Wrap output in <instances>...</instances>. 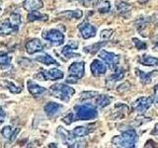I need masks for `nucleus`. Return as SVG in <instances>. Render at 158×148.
Returning a JSON list of instances; mask_svg holds the SVG:
<instances>
[{"label": "nucleus", "mask_w": 158, "mask_h": 148, "mask_svg": "<svg viewBox=\"0 0 158 148\" xmlns=\"http://www.w3.org/2000/svg\"><path fill=\"white\" fill-rule=\"evenodd\" d=\"M73 120L76 121H90L96 118L98 116V112L96 107L90 104H84V105H77L74 107Z\"/></svg>", "instance_id": "nucleus-1"}, {"label": "nucleus", "mask_w": 158, "mask_h": 148, "mask_svg": "<svg viewBox=\"0 0 158 148\" xmlns=\"http://www.w3.org/2000/svg\"><path fill=\"white\" fill-rule=\"evenodd\" d=\"M49 91H51L52 96H54L56 98L65 103H68L70 101V98L74 95V93H75V90H74L72 87L66 85V84H62V83L53 84V85L49 88Z\"/></svg>", "instance_id": "nucleus-2"}, {"label": "nucleus", "mask_w": 158, "mask_h": 148, "mask_svg": "<svg viewBox=\"0 0 158 148\" xmlns=\"http://www.w3.org/2000/svg\"><path fill=\"white\" fill-rule=\"evenodd\" d=\"M21 15L18 13H13L10 17L0 25V35H11L16 34L19 31L21 25Z\"/></svg>", "instance_id": "nucleus-3"}, {"label": "nucleus", "mask_w": 158, "mask_h": 148, "mask_svg": "<svg viewBox=\"0 0 158 148\" xmlns=\"http://www.w3.org/2000/svg\"><path fill=\"white\" fill-rule=\"evenodd\" d=\"M136 141L137 134L133 130H125L122 133V135L116 136L112 139L113 144L118 147H135Z\"/></svg>", "instance_id": "nucleus-4"}, {"label": "nucleus", "mask_w": 158, "mask_h": 148, "mask_svg": "<svg viewBox=\"0 0 158 148\" xmlns=\"http://www.w3.org/2000/svg\"><path fill=\"white\" fill-rule=\"evenodd\" d=\"M69 76L66 78V83H77L85 73V63L83 61H76L70 64L68 67Z\"/></svg>", "instance_id": "nucleus-5"}, {"label": "nucleus", "mask_w": 158, "mask_h": 148, "mask_svg": "<svg viewBox=\"0 0 158 148\" xmlns=\"http://www.w3.org/2000/svg\"><path fill=\"white\" fill-rule=\"evenodd\" d=\"M43 39L51 43L53 47H59L64 43V35L57 29H51L42 34Z\"/></svg>", "instance_id": "nucleus-6"}, {"label": "nucleus", "mask_w": 158, "mask_h": 148, "mask_svg": "<svg viewBox=\"0 0 158 148\" xmlns=\"http://www.w3.org/2000/svg\"><path fill=\"white\" fill-rule=\"evenodd\" d=\"M99 57L107 64L111 70H115V69L118 67V62H120V56H118V54L114 53V52L107 51L105 49H102L100 51V53H99Z\"/></svg>", "instance_id": "nucleus-7"}, {"label": "nucleus", "mask_w": 158, "mask_h": 148, "mask_svg": "<svg viewBox=\"0 0 158 148\" xmlns=\"http://www.w3.org/2000/svg\"><path fill=\"white\" fill-rule=\"evenodd\" d=\"M63 77H64L63 72L57 68H52V69H49V70H44V69H42L41 72H40L38 75H36V78L42 79V80H44V81L59 80V79H62Z\"/></svg>", "instance_id": "nucleus-8"}, {"label": "nucleus", "mask_w": 158, "mask_h": 148, "mask_svg": "<svg viewBox=\"0 0 158 148\" xmlns=\"http://www.w3.org/2000/svg\"><path fill=\"white\" fill-rule=\"evenodd\" d=\"M153 102L154 100L151 97H140L132 104V107L136 113H138L139 115H143L151 107Z\"/></svg>", "instance_id": "nucleus-9"}, {"label": "nucleus", "mask_w": 158, "mask_h": 148, "mask_svg": "<svg viewBox=\"0 0 158 148\" xmlns=\"http://www.w3.org/2000/svg\"><path fill=\"white\" fill-rule=\"evenodd\" d=\"M78 29H79V32L81 34V37L85 39L96 36V33H97L96 27L92 26L91 24H89L87 22H83L82 24L79 25Z\"/></svg>", "instance_id": "nucleus-10"}, {"label": "nucleus", "mask_w": 158, "mask_h": 148, "mask_svg": "<svg viewBox=\"0 0 158 148\" xmlns=\"http://www.w3.org/2000/svg\"><path fill=\"white\" fill-rule=\"evenodd\" d=\"M77 47H78V43L74 42V41H70L68 44H66V46L61 49V54L64 57H66L67 59L79 57L80 54L74 52V51H75Z\"/></svg>", "instance_id": "nucleus-11"}, {"label": "nucleus", "mask_w": 158, "mask_h": 148, "mask_svg": "<svg viewBox=\"0 0 158 148\" xmlns=\"http://www.w3.org/2000/svg\"><path fill=\"white\" fill-rule=\"evenodd\" d=\"M44 46L39 39H33L26 43V51L29 54H34L40 51H43Z\"/></svg>", "instance_id": "nucleus-12"}, {"label": "nucleus", "mask_w": 158, "mask_h": 148, "mask_svg": "<svg viewBox=\"0 0 158 148\" xmlns=\"http://www.w3.org/2000/svg\"><path fill=\"white\" fill-rule=\"evenodd\" d=\"M62 109H63V107L61 105H59V104L54 103V102H49L44 106V110L48 117H56L58 113L61 112Z\"/></svg>", "instance_id": "nucleus-13"}, {"label": "nucleus", "mask_w": 158, "mask_h": 148, "mask_svg": "<svg viewBox=\"0 0 158 148\" xmlns=\"http://www.w3.org/2000/svg\"><path fill=\"white\" fill-rule=\"evenodd\" d=\"M27 87L29 92L31 93V95L34 96L35 98H39L41 95H43L44 93H46L47 89L44 87L40 86L39 84H37L36 82H34L32 80H28L27 82Z\"/></svg>", "instance_id": "nucleus-14"}, {"label": "nucleus", "mask_w": 158, "mask_h": 148, "mask_svg": "<svg viewBox=\"0 0 158 148\" xmlns=\"http://www.w3.org/2000/svg\"><path fill=\"white\" fill-rule=\"evenodd\" d=\"M90 69H91V72L94 76H101L103 74L106 73L107 66L102 61L98 60V59H95V60H93V62L91 63Z\"/></svg>", "instance_id": "nucleus-15"}, {"label": "nucleus", "mask_w": 158, "mask_h": 148, "mask_svg": "<svg viewBox=\"0 0 158 148\" xmlns=\"http://www.w3.org/2000/svg\"><path fill=\"white\" fill-rule=\"evenodd\" d=\"M23 6L27 11L31 12L35 11V10L41 9L44 6V4L42 0H25Z\"/></svg>", "instance_id": "nucleus-16"}, {"label": "nucleus", "mask_w": 158, "mask_h": 148, "mask_svg": "<svg viewBox=\"0 0 158 148\" xmlns=\"http://www.w3.org/2000/svg\"><path fill=\"white\" fill-rule=\"evenodd\" d=\"M36 59L37 61L41 62L43 64H46V65H51V64H56V65H59L58 62L54 59L53 57H52L49 54L44 52L42 54H40V56H36Z\"/></svg>", "instance_id": "nucleus-17"}, {"label": "nucleus", "mask_w": 158, "mask_h": 148, "mask_svg": "<svg viewBox=\"0 0 158 148\" xmlns=\"http://www.w3.org/2000/svg\"><path fill=\"white\" fill-rule=\"evenodd\" d=\"M0 85H1L3 88L7 89L11 93L13 94H19L22 92V89L21 87H18L16 86L12 81H9V80H0Z\"/></svg>", "instance_id": "nucleus-18"}, {"label": "nucleus", "mask_w": 158, "mask_h": 148, "mask_svg": "<svg viewBox=\"0 0 158 148\" xmlns=\"http://www.w3.org/2000/svg\"><path fill=\"white\" fill-rule=\"evenodd\" d=\"M48 19V16L47 14L40 13L38 10L35 11H31L28 14V20L30 22H35V21H47Z\"/></svg>", "instance_id": "nucleus-19"}, {"label": "nucleus", "mask_w": 158, "mask_h": 148, "mask_svg": "<svg viewBox=\"0 0 158 148\" xmlns=\"http://www.w3.org/2000/svg\"><path fill=\"white\" fill-rule=\"evenodd\" d=\"M59 17H64L67 19H80L83 16V12L81 10H68V11H64L58 14Z\"/></svg>", "instance_id": "nucleus-20"}, {"label": "nucleus", "mask_w": 158, "mask_h": 148, "mask_svg": "<svg viewBox=\"0 0 158 148\" xmlns=\"http://www.w3.org/2000/svg\"><path fill=\"white\" fill-rule=\"evenodd\" d=\"M20 131L19 128H16V130H13L11 126H5L2 128L1 130V134L3 135L4 138H6V139H9V140H13L15 137H16L17 133Z\"/></svg>", "instance_id": "nucleus-21"}, {"label": "nucleus", "mask_w": 158, "mask_h": 148, "mask_svg": "<svg viewBox=\"0 0 158 148\" xmlns=\"http://www.w3.org/2000/svg\"><path fill=\"white\" fill-rule=\"evenodd\" d=\"M90 130H89L88 126H77L75 127L72 131H70L72 133V135L76 138H81L88 135L90 133Z\"/></svg>", "instance_id": "nucleus-22"}, {"label": "nucleus", "mask_w": 158, "mask_h": 148, "mask_svg": "<svg viewBox=\"0 0 158 148\" xmlns=\"http://www.w3.org/2000/svg\"><path fill=\"white\" fill-rule=\"evenodd\" d=\"M135 72H136V75L138 76V78L140 79L141 83L143 85H146V84H149L151 82V79H152V74L154 73V71L149 72V73H145L139 69H135Z\"/></svg>", "instance_id": "nucleus-23"}, {"label": "nucleus", "mask_w": 158, "mask_h": 148, "mask_svg": "<svg viewBox=\"0 0 158 148\" xmlns=\"http://www.w3.org/2000/svg\"><path fill=\"white\" fill-rule=\"evenodd\" d=\"M139 62L146 66H158V58L151 56H147V54L142 56Z\"/></svg>", "instance_id": "nucleus-24"}, {"label": "nucleus", "mask_w": 158, "mask_h": 148, "mask_svg": "<svg viewBox=\"0 0 158 148\" xmlns=\"http://www.w3.org/2000/svg\"><path fill=\"white\" fill-rule=\"evenodd\" d=\"M107 43H108L107 42H99V43H96L94 44H91V46L85 47L83 48V51L85 52H87V53L94 54V53H96L98 51H100L103 47H105Z\"/></svg>", "instance_id": "nucleus-25"}, {"label": "nucleus", "mask_w": 158, "mask_h": 148, "mask_svg": "<svg viewBox=\"0 0 158 148\" xmlns=\"http://www.w3.org/2000/svg\"><path fill=\"white\" fill-rule=\"evenodd\" d=\"M112 102V97L107 96V95H99L96 99V106L99 109H103L110 105Z\"/></svg>", "instance_id": "nucleus-26"}, {"label": "nucleus", "mask_w": 158, "mask_h": 148, "mask_svg": "<svg viewBox=\"0 0 158 148\" xmlns=\"http://www.w3.org/2000/svg\"><path fill=\"white\" fill-rule=\"evenodd\" d=\"M12 57L7 53H0V67L3 69L9 68L11 65Z\"/></svg>", "instance_id": "nucleus-27"}, {"label": "nucleus", "mask_w": 158, "mask_h": 148, "mask_svg": "<svg viewBox=\"0 0 158 148\" xmlns=\"http://www.w3.org/2000/svg\"><path fill=\"white\" fill-rule=\"evenodd\" d=\"M96 7H97L99 12L107 13V12L110 11L111 4L109 1H106V0H98V2L96 3Z\"/></svg>", "instance_id": "nucleus-28"}, {"label": "nucleus", "mask_w": 158, "mask_h": 148, "mask_svg": "<svg viewBox=\"0 0 158 148\" xmlns=\"http://www.w3.org/2000/svg\"><path fill=\"white\" fill-rule=\"evenodd\" d=\"M126 74V70L123 68H116V72L113 73L112 75L109 78V80L112 81V82H117V81H120L123 78Z\"/></svg>", "instance_id": "nucleus-29"}, {"label": "nucleus", "mask_w": 158, "mask_h": 148, "mask_svg": "<svg viewBox=\"0 0 158 148\" xmlns=\"http://www.w3.org/2000/svg\"><path fill=\"white\" fill-rule=\"evenodd\" d=\"M130 9H131V6L125 2H121L118 4V12H121V13H125L127 11H130Z\"/></svg>", "instance_id": "nucleus-30"}, {"label": "nucleus", "mask_w": 158, "mask_h": 148, "mask_svg": "<svg viewBox=\"0 0 158 148\" xmlns=\"http://www.w3.org/2000/svg\"><path fill=\"white\" fill-rule=\"evenodd\" d=\"M133 43H135V47L137 49H145L146 48V43L144 42H142V41H139L138 39H133Z\"/></svg>", "instance_id": "nucleus-31"}, {"label": "nucleus", "mask_w": 158, "mask_h": 148, "mask_svg": "<svg viewBox=\"0 0 158 148\" xmlns=\"http://www.w3.org/2000/svg\"><path fill=\"white\" fill-rule=\"evenodd\" d=\"M114 33V30L112 29H109V30H104L101 33V38L102 39H108L112 37V35Z\"/></svg>", "instance_id": "nucleus-32"}, {"label": "nucleus", "mask_w": 158, "mask_h": 148, "mask_svg": "<svg viewBox=\"0 0 158 148\" xmlns=\"http://www.w3.org/2000/svg\"><path fill=\"white\" fill-rule=\"evenodd\" d=\"M62 121L65 123V125H71V123L74 121V120H73V113H68L66 117H62Z\"/></svg>", "instance_id": "nucleus-33"}, {"label": "nucleus", "mask_w": 158, "mask_h": 148, "mask_svg": "<svg viewBox=\"0 0 158 148\" xmlns=\"http://www.w3.org/2000/svg\"><path fill=\"white\" fill-rule=\"evenodd\" d=\"M5 117H6V113L4 112L2 107H0V123L5 121Z\"/></svg>", "instance_id": "nucleus-34"}, {"label": "nucleus", "mask_w": 158, "mask_h": 148, "mask_svg": "<svg viewBox=\"0 0 158 148\" xmlns=\"http://www.w3.org/2000/svg\"><path fill=\"white\" fill-rule=\"evenodd\" d=\"M69 1H78V2H80V3H82L83 5H88V3H90L92 0H69Z\"/></svg>", "instance_id": "nucleus-35"}, {"label": "nucleus", "mask_w": 158, "mask_h": 148, "mask_svg": "<svg viewBox=\"0 0 158 148\" xmlns=\"http://www.w3.org/2000/svg\"><path fill=\"white\" fill-rule=\"evenodd\" d=\"M151 134L158 136V123H156V125H155V126H154V130H152Z\"/></svg>", "instance_id": "nucleus-36"}, {"label": "nucleus", "mask_w": 158, "mask_h": 148, "mask_svg": "<svg viewBox=\"0 0 158 148\" xmlns=\"http://www.w3.org/2000/svg\"><path fill=\"white\" fill-rule=\"evenodd\" d=\"M154 93H155V95H158V84L154 87Z\"/></svg>", "instance_id": "nucleus-37"}, {"label": "nucleus", "mask_w": 158, "mask_h": 148, "mask_svg": "<svg viewBox=\"0 0 158 148\" xmlns=\"http://www.w3.org/2000/svg\"><path fill=\"white\" fill-rule=\"evenodd\" d=\"M155 102L158 104V95H155Z\"/></svg>", "instance_id": "nucleus-38"}, {"label": "nucleus", "mask_w": 158, "mask_h": 148, "mask_svg": "<svg viewBox=\"0 0 158 148\" xmlns=\"http://www.w3.org/2000/svg\"><path fill=\"white\" fill-rule=\"evenodd\" d=\"M0 11H1V8H0Z\"/></svg>", "instance_id": "nucleus-39"}]
</instances>
